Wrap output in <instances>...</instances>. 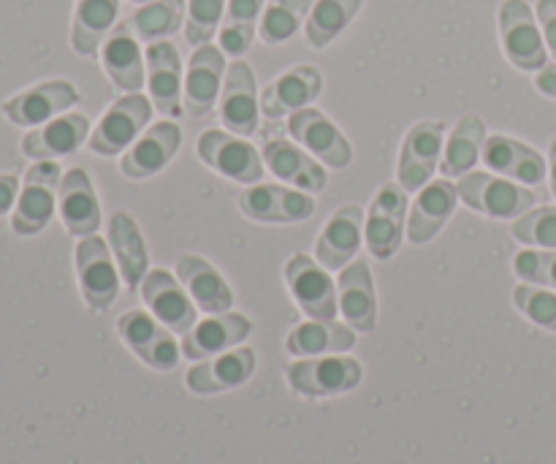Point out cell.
<instances>
[{"label": "cell", "mask_w": 556, "mask_h": 464, "mask_svg": "<svg viewBox=\"0 0 556 464\" xmlns=\"http://www.w3.org/2000/svg\"><path fill=\"white\" fill-rule=\"evenodd\" d=\"M459 201L472 212L497 221H516L535 206V193L514 179H500L486 172H470L456 179Z\"/></svg>", "instance_id": "6da1fadb"}, {"label": "cell", "mask_w": 556, "mask_h": 464, "mask_svg": "<svg viewBox=\"0 0 556 464\" xmlns=\"http://www.w3.org/2000/svg\"><path fill=\"white\" fill-rule=\"evenodd\" d=\"M63 183L58 161H36L25 172L22 190L16 196L14 215H11V231L20 237H36L52 223L54 206H58V190Z\"/></svg>", "instance_id": "7a4b0ae2"}, {"label": "cell", "mask_w": 556, "mask_h": 464, "mask_svg": "<svg viewBox=\"0 0 556 464\" xmlns=\"http://www.w3.org/2000/svg\"><path fill=\"white\" fill-rule=\"evenodd\" d=\"M500 41L505 58L519 71H541L548 60L538 14L527 0H503L500 5Z\"/></svg>", "instance_id": "3957f363"}, {"label": "cell", "mask_w": 556, "mask_h": 464, "mask_svg": "<svg viewBox=\"0 0 556 464\" xmlns=\"http://www.w3.org/2000/svg\"><path fill=\"white\" fill-rule=\"evenodd\" d=\"M195 152H199L204 166L223 174L226 179H233V183L255 185L264 179V155H258V150L244 136L231 134V130H204L199 136Z\"/></svg>", "instance_id": "277c9868"}, {"label": "cell", "mask_w": 556, "mask_h": 464, "mask_svg": "<svg viewBox=\"0 0 556 464\" xmlns=\"http://www.w3.org/2000/svg\"><path fill=\"white\" fill-rule=\"evenodd\" d=\"M152 114V101L141 92H125L123 98L112 103L106 109V114L101 117V123L96 125V130L87 139V147L98 155L114 158L119 152L128 150L136 139L141 136V130L150 125Z\"/></svg>", "instance_id": "5b68a950"}, {"label": "cell", "mask_w": 556, "mask_h": 464, "mask_svg": "<svg viewBox=\"0 0 556 464\" xmlns=\"http://www.w3.org/2000/svg\"><path fill=\"white\" fill-rule=\"evenodd\" d=\"M445 147V125L440 120H424L407 130L400 150V166H396V179L402 190L418 193L424 185L432 183L434 172L440 168Z\"/></svg>", "instance_id": "8992f818"}, {"label": "cell", "mask_w": 556, "mask_h": 464, "mask_svg": "<svg viewBox=\"0 0 556 464\" xmlns=\"http://www.w3.org/2000/svg\"><path fill=\"white\" fill-rule=\"evenodd\" d=\"M407 228V190H402L400 183H386L375 193L372 204L367 212V237L369 253L378 261H389L400 250L402 237Z\"/></svg>", "instance_id": "52a82bcc"}, {"label": "cell", "mask_w": 556, "mask_h": 464, "mask_svg": "<svg viewBox=\"0 0 556 464\" xmlns=\"http://www.w3.org/2000/svg\"><path fill=\"white\" fill-rule=\"evenodd\" d=\"M237 206L255 223H304L315 215V201L299 188L255 183L237 196Z\"/></svg>", "instance_id": "ba28073f"}, {"label": "cell", "mask_w": 556, "mask_h": 464, "mask_svg": "<svg viewBox=\"0 0 556 464\" xmlns=\"http://www.w3.org/2000/svg\"><path fill=\"white\" fill-rule=\"evenodd\" d=\"M286 283L299 308L313 321H334V315L340 313L337 286L329 277V269L318 264V259H309L304 253L291 255L286 264Z\"/></svg>", "instance_id": "9c48e42d"}, {"label": "cell", "mask_w": 556, "mask_h": 464, "mask_svg": "<svg viewBox=\"0 0 556 464\" xmlns=\"http://www.w3.org/2000/svg\"><path fill=\"white\" fill-rule=\"evenodd\" d=\"M288 384L304 397H337L362 384V364L351 356L302 359L288 367Z\"/></svg>", "instance_id": "30bf717a"}, {"label": "cell", "mask_w": 556, "mask_h": 464, "mask_svg": "<svg viewBox=\"0 0 556 464\" xmlns=\"http://www.w3.org/2000/svg\"><path fill=\"white\" fill-rule=\"evenodd\" d=\"M79 103V90L68 79H49L3 101V114L20 128H38Z\"/></svg>", "instance_id": "8fae6325"}, {"label": "cell", "mask_w": 556, "mask_h": 464, "mask_svg": "<svg viewBox=\"0 0 556 464\" xmlns=\"http://www.w3.org/2000/svg\"><path fill=\"white\" fill-rule=\"evenodd\" d=\"M76 275H79V288L90 310L103 313L114 304L119 291V272L112 264L109 244L101 237H85L76 244Z\"/></svg>", "instance_id": "7c38bea8"}, {"label": "cell", "mask_w": 556, "mask_h": 464, "mask_svg": "<svg viewBox=\"0 0 556 464\" xmlns=\"http://www.w3.org/2000/svg\"><path fill=\"white\" fill-rule=\"evenodd\" d=\"M258 87H255V74L250 63L233 60L226 68L223 79L220 101H217V114L226 130L237 136H253L258 130Z\"/></svg>", "instance_id": "4fadbf2b"}, {"label": "cell", "mask_w": 556, "mask_h": 464, "mask_svg": "<svg viewBox=\"0 0 556 464\" xmlns=\"http://www.w3.org/2000/svg\"><path fill=\"white\" fill-rule=\"evenodd\" d=\"M117 331L125 346L152 369H174L179 364V346L174 342V331L157 324L144 310H128L119 315Z\"/></svg>", "instance_id": "5bb4252c"}, {"label": "cell", "mask_w": 556, "mask_h": 464, "mask_svg": "<svg viewBox=\"0 0 556 464\" xmlns=\"http://www.w3.org/2000/svg\"><path fill=\"white\" fill-rule=\"evenodd\" d=\"M288 134L302 145L304 150L313 152L318 161L331 168H348L353 161L351 141L342 136V130L326 117L318 109H299L288 117Z\"/></svg>", "instance_id": "9a60e30c"}, {"label": "cell", "mask_w": 556, "mask_h": 464, "mask_svg": "<svg viewBox=\"0 0 556 464\" xmlns=\"http://www.w3.org/2000/svg\"><path fill=\"white\" fill-rule=\"evenodd\" d=\"M223 79H226V52L215 43L195 47L190 54L188 74H185L182 103L185 112L193 117H204L220 101Z\"/></svg>", "instance_id": "2e32d148"}, {"label": "cell", "mask_w": 556, "mask_h": 464, "mask_svg": "<svg viewBox=\"0 0 556 464\" xmlns=\"http://www.w3.org/2000/svg\"><path fill=\"white\" fill-rule=\"evenodd\" d=\"M182 145V130L174 120H161L150 125L134 145L125 150L119 161V172L128 179H150L172 163V158Z\"/></svg>", "instance_id": "e0dca14e"}, {"label": "cell", "mask_w": 556, "mask_h": 464, "mask_svg": "<svg viewBox=\"0 0 556 464\" xmlns=\"http://www.w3.org/2000/svg\"><path fill=\"white\" fill-rule=\"evenodd\" d=\"M141 299L157 321L174 335H188L195 326V302L166 269H150L141 280Z\"/></svg>", "instance_id": "ac0fdd59"}, {"label": "cell", "mask_w": 556, "mask_h": 464, "mask_svg": "<svg viewBox=\"0 0 556 464\" xmlns=\"http://www.w3.org/2000/svg\"><path fill=\"white\" fill-rule=\"evenodd\" d=\"M147 85H150L152 106L168 120L182 114V60L179 49L172 41H155L147 47Z\"/></svg>", "instance_id": "d6986e66"}, {"label": "cell", "mask_w": 556, "mask_h": 464, "mask_svg": "<svg viewBox=\"0 0 556 464\" xmlns=\"http://www.w3.org/2000/svg\"><path fill=\"white\" fill-rule=\"evenodd\" d=\"M362 242H364V210L358 204L340 206V210L329 217L324 231L318 234V242H315V259H318V264L326 266V269L340 272L356 259Z\"/></svg>", "instance_id": "ffe728a7"}, {"label": "cell", "mask_w": 556, "mask_h": 464, "mask_svg": "<svg viewBox=\"0 0 556 464\" xmlns=\"http://www.w3.org/2000/svg\"><path fill=\"white\" fill-rule=\"evenodd\" d=\"M324 90V76L315 65H293L261 92V114L269 120L291 117L307 109Z\"/></svg>", "instance_id": "44dd1931"}, {"label": "cell", "mask_w": 556, "mask_h": 464, "mask_svg": "<svg viewBox=\"0 0 556 464\" xmlns=\"http://www.w3.org/2000/svg\"><path fill=\"white\" fill-rule=\"evenodd\" d=\"M456 204H459V193L451 179H432L418 190L416 201H413L410 221H407V239L413 244H427L443 231L445 223L454 215Z\"/></svg>", "instance_id": "7402d4cb"}, {"label": "cell", "mask_w": 556, "mask_h": 464, "mask_svg": "<svg viewBox=\"0 0 556 464\" xmlns=\"http://www.w3.org/2000/svg\"><path fill=\"white\" fill-rule=\"evenodd\" d=\"M261 155H264V163L277 179H286V183L304 190V193H324L326 185H329L324 163L309 158L296 141L271 139L266 141Z\"/></svg>", "instance_id": "603a6c76"}, {"label": "cell", "mask_w": 556, "mask_h": 464, "mask_svg": "<svg viewBox=\"0 0 556 464\" xmlns=\"http://www.w3.org/2000/svg\"><path fill=\"white\" fill-rule=\"evenodd\" d=\"M337 299H340V313L345 315L351 329L375 331V324H378V297H375L372 272H369L367 261L356 259L345 269H340Z\"/></svg>", "instance_id": "cb8c5ba5"}, {"label": "cell", "mask_w": 556, "mask_h": 464, "mask_svg": "<svg viewBox=\"0 0 556 464\" xmlns=\"http://www.w3.org/2000/svg\"><path fill=\"white\" fill-rule=\"evenodd\" d=\"M90 139V120L85 114H60L49 123L38 125L22 139V152L36 161L74 155Z\"/></svg>", "instance_id": "d4e9b609"}, {"label": "cell", "mask_w": 556, "mask_h": 464, "mask_svg": "<svg viewBox=\"0 0 556 464\" xmlns=\"http://www.w3.org/2000/svg\"><path fill=\"white\" fill-rule=\"evenodd\" d=\"M101 63L119 92H141L147 85V60L139 49V38L125 22H119L103 41Z\"/></svg>", "instance_id": "484cf974"}, {"label": "cell", "mask_w": 556, "mask_h": 464, "mask_svg": "<svg viewBox=\"0 0 556 464\" xmlns=\"http://www.w3.org/2000/svg\"><path fill=\"white\" fill-rule=\"evenodd\" d=\"M483 161L492 172H497L500 177L514 179L519 185H541L546 179V161L541 158V152L532 150L525 141H516L505 134L486 136V145H483Z\"/></svg>", "instance_id": "4316f807"}, {"label": "cell", "mask_w": 556, "mask_h": 464, "mask_svg": "<svg viewBox=\"0 0 556 464\" xmlns=\"http://www.w3.org/2000/svg\"><path fill=\"white\" fill-rule=\"evenodd\" d=\"M60 217L71 237H92L101 228V204L85 168H68L60 183Z\"/></svg>", "instance_id": "83f0119b"}, {"label": "cell", "mask_w": 556, "mask_h": 464, "mask_svg": "<svg viewBox=\"0 0 556 464\" xmlns=\"http://www.w3.org/2000/svg\"><path fill=\"white\" fill-rule=\"evenodd\" d=\"M250 321L239 313H220L195 324L188 335L182 337V353L188 359H212L231 351L239 342L248 340Z\"/></svg>", "instance_id": "f1b7e54d"}, {"label": "cell", "mask_w": 556, "mask_h": 464, "mask_svg": "<svg viewBox=\"0 0 556 464\" xmlns=\"http://www.w3.org/2000/svg\"><path fill=\"white\" fill-rule=\"evenodd\" d=\"M177 277L182 280V286L188 288L190 299H193L199 310H204V313L210 315H220L231 310V288H228V283L223 280L220 272H217L206 259L190 253L179 255Z\"/></svg>", "instance_id": "f546056e"}, {"label": "cell", "mask_w": 556, "mask_h": 464, "mask_svg": "<svg viewBox=\"0 0 556 464\" xmlns=\"http://www.w3.org/2000/svg\"><path fill=\"white\" fill-rule=\"evenodd\" d=\"M109 248L117 259L119 277L128 283V288H139L150 272V255L139 223L130 212L119 210L109 217Z\"/></svg>", "instance_id": "4dcf8cb0"}, {"label": "cell", "mask_w": 556, "mask_h": 464, "mask_svg": "<svg viewBox=\"0 0 556 464\" xmlns=\"http://www.w3.org/2000/svg\"><path fill=\"white\" fill-rule=\"evenodd\" d=\"M255 353L250 348H231V351L212 356L210 362L195 364L188 373V389L195 394H215L242 386L253 375Z\"/></svg>", "instance_id": "1f68e13d"}, {"label": "cell", "mask_w": 556, "mask_h": 464, "mask_svg": "<svg viewBox=\"0 0 556 464\" xmlns=\"http://www.w3.org/2000/svg\"><path fill=\"white\" fill-rule=\"evenodd\" d=\"M119 14V0H76L71 22V47L81 58H96L98 49L114 30Z\"/></svg>", "instance_id": "d6a6232c"}, {"label": "cell", "mask_w": 556, "mask_h": 464, "mask_svg": "<svg viewBox=\"0 0 556 464\" xmlns=\"http://www.w3.org/2000/svg\"><path fill=\"white\" fill-rule=\"evenodd\" d=\"M483 145H486V125L478 114H465L456 123L454 134L445 139L443 158H440V174L443 179H459L483 161Z\"/></svg>", "instance_id": "836d02e7"}, {"label": "cell", "mask_w": 556, "mask_h": 464, "mask_svg": "<svg viewBox=\"0 0 556 464\" xmlns=\"http://www.w3.org/2000/svg\"><path fill=\"white\" fill-rule=\"evenodd\" d=\"M261 14H264V0H228L217 30V47L233 60L242 58L253 47Z\"/></svg>", "instance_id": "e575fe53"}, {"label": "cell", "mask_w": 556, "mask_h": 464, "mask_svg": "<svg viewBox=\"0 0 556 464\" xmlns=\"http://www.w3.org/2000/svg\"><path fill=\"white\" fill-rule=\"evenodd\" d=\"M356 346V335L351 326L337 321H309L296 326L288 335L286 348L296 356H318V353H345Z\"/></svg>", "instance_id": "d590c367"}, {"label": "cell", "mask_w": 556, "mask_h": 464, "mask_svg": "<svg viewBox=\"0 0 556 464\" xmlns=\"http://www.w3.org/2000/svg\"><path fill=\"white\" fill-rule=\"evenodd\" d=\"M185 16V0H150V3L139 5L134 14L125 20L128 30L134 33L139 41L155 43L163 41L166 36L177 33L182 27Z\"/></svg>", "instance_id": "8d00e7d4"}, {"label": "cell", "mask_w": 556, "mask_h": 464, "mask_svg": "<svg viewBox=\"0 0 556 464\" xmlns=\"http://www.w3.org/2000/svg\"><path fill=\"white\" fill-rule=\"evenodd\" d=\"M362 3L364 0H315L307 22H304V38H307L309 47H329L351 25Z\"/></svg>", "instance_id": "74e56055"}, {"label": "cell", "mask_w": 556, "mask_h": 464, "mask_svg": "<svg viewBox=\"0 0 556 464\" xmlns=\"http://www.w3.org/2000/svg\"><path fill=\"white\" fill-rule=\"evenodd\" d=\"M313 5L315 0H271L269 5H264V14L258 22L261 41L269 43V47L291 41L299 27L307 22Z\"/></svg>", "instance_id": "f35d334b"}, {"label": "cell", "mask_w": 556, "mask_h": 464, "mask_svg": "<svg viewBox=\"0 0 556 464\" xmlns=\"http://www.w3.org/2000/svg\"><path fill=\"white\" fill-rule=\"evenodd\" d=\"M226 0H188V22H185V41L190 47H204L220 30Z\"/></svg>", "instance_id": "ab89813d"}, {"label": "cell", "mask_w": 556, "mask_h": 464, "mask_svg": "<svg viewBox=\"0 0 556 464\" xmlns=\"http://www.w3.org/2000/svg\"><path fill=\"white\" fill-rule=\"evenodd\" d=\"M510 234L521 244L556 250V206H541V210L525 212L521 217H516V223L510 226Z\"/></svg>", "instance_id": "60d3db41"}, {"label": "cell", "mask_w": 556, "mask_h": 464, "mask_svg": "<svg viewBox=\"0 0 556 464\" xmlns=\"http://www.w3.org/2000/svg\"><path fill=\"white\" fill-rule=\"evenodd\" d=\"M514 302L516 308L532 321V324L543 326V329L548 331H556V293L554 291H546V288L525 283V286H519L514 291Z\"/></svg>", "instance_id": "b9f144b4"}, {"label": "cell", "mask_w": 556, "mask_h": 464, "mask_svg": "<svg viewBox=\"0 0 556 464\" xmlns=\"http://www.w3.org/2000/svg\"><path fill=\"white\" fill-rule=\"evenodd\" d=\"M514 272L530 286L556 288V250H521L514 259Z\"/></svg>", "instance_id": "7bdbcfd3"}, {"label": "cell", "mask_w": 556, "mask_h": 464, "mask_svg": "<svg viewBox=\"0 0 556 464\" xmlns=\"http://www.w3.org/2000/svg\"><path fill=\"white\" fill-rule=\"evenodd\" d=\"M538 22H541L543 38H546L548 52L556 58V0H538Z\"/></svg>", "instance_id": "ee69618b"}, {"label": "cell", "mask_w": 556, "mask_h": 464, "mask_svg": "<svg viewBox=\"0 0 556 464\" xmlns=\"http://www.w3.org/2000/svg\"><path fill=\"white\" fill-rule=\"evenodd\" d=\"M16 193H20V179L14 174H0V215L16 204Z\"/></svg>", "instance_id": "f6af8a7d"}, {"label": "cell", "mask_w": 556, "mask_h": 464, "mask_svg": "<svg viewBox=\"0 0 556 464\" xmlns=\"http://www.w3.org/2000/svg\"><path fill=\"white\" fill-rule=\"evenodd\" d=\"M535 87L543 92V96L556 98V63L543 65L535 76Z\"/></svg>", "instance_id": "bcb514c9"}, {"label": "cell", "mask_w": 556, "mask_h": 464, "mask_svg": "<svg viewBox=\"0 0 556 464\" xmlns=\"http://www.w3.org/2000/svg\"><path fill=\"white\" fill-rule=\"evenodd\" d=\"M548 168H552V190H554V196H556V139H554V145H552V155H548Z\"/></svg>", "instance_id": "7dc6e473"}, {"label": "cell", "mask_w": 556, "mask_h": 464, "mask_svg": "<svg viewBox=\"0 0 556 464\" xmlns=\"http://www.w3.org/2000/svg\"><path fill=\"white\" fill-rule=\"evenodd\" d=\"M130 3H139V5H144V3H150V0H130Z\"/></svg>", "instance_id": "c3c4849f"}]
</instances>
